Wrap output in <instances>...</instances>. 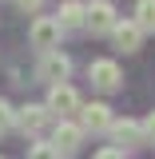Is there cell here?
<instances>
[{
  "mask_svg": "<svg viewBox=\"0 0 155 159\" xmlns=\"http://www.w3.org/2000/svg\"><path fill=\"white\" fill-rule=\"evenodd\" d=\"M28 40H32V48H36L40 56H48V52H60L64 28H60L56 16H36V20H32V28H28Z\"/></svg>",
  "mask_w": 155,
  "mask_h": 159,
  "instance_id": "6da1fadb",
  "label": "cell"
},
{
  "mask_svg": "<svg viewBox=\"0 0 155 159\" xmlns=\"http://www.w3.org/2000/svg\"><path fill=\"white\" fill-rule=\"evenodd\" d=\"M44 107H48L52 116H60V119H72L80 107H84V103H80V92L72 88V84H56V88H48Z\"/></svg>",
  "mask_w": 155,
  "mask_h": 159,
  "instance_id": "7a4b0ae2",
  "label": "cell"
},
{
  "mask_svg": "<svg viewBox=\"0 0 155 159\" xmlns=\"http://www.w3.org/2000/svg\"><path fill=\"white\" fill-rule=\"evenodd\" d=\"M88 80H92V88H99V92H119L123 88V72H119L116 60H107V56H99V60L88 64Z\"/></svg>",
  "mask_w": 155,
  "mask_h": 159,
  "instance_id": "3957f363",
  "label": "cell"
},
{
  "mask_svg": "<svg viewBox=\"0 0 155 159\" xmlns=\"http://www.w3.org/2000/svg\"><path fill=\"white\" fill-rule=\"evenodd\" d=\"M48 143L60 151V159H68V155H76V151H80V143H84V127H80L76 119H56Z\"/></svg>",
  "mask_w": 155,
  "mask_h": 159,
  "instance_id": "277c9868",
  "label": "cell"
},
{
  "mask_svg": "<svg viewBox=\"0 0 155 159\" xmlns=\"http://www.w3.org/2000/svg\"><path fill=\"white\" fill-rule=\"evenodd\" d=\"M68 76H72V60L64 56V52L40 56V64H36V80H40V84L56 88V84H68Z\"/></svg>",
  "mask_w": 155,
  "mask_h": 159,
  "instance_id": "5b68a950",
  "label": "cell"
},
{
  "mask_svg": "<svg viewBox=\"0 0 155 159\" xmlns=\"http://www.w3.org/2000/svg\"><path fill=\"white\" fill-rule=\"evenodd\" d=\"M116 4L112 0H92L88 4V20H84V28L92 32V36H112V28H116Z\"/></svg>",
  "mask_w": 155,
  "mask_h": 159,
  "instance_id": "8992f818",
  "label": "cell"
},
{
  "mask_svg": "<svg viewBox=\"0 0 155 159\" xmlns=\"http://www.w3.org/2000/svg\"><path fill=\"white\" fill-rule=\"evenodd\" d=\"M112 123H116V116H112V107L103 103V99H92V103H84L80 107V127H84V135L88 131H112Z\"/></svg>",
  "mask_w": 155,
  "mask_h": 159,
  "instance_id": "52a82bcc",
  "label": "cell"
},
{
  "mask_svg": "<svg viewBox=\"0 0 155 159\" xmlns=\"http://www.w3.org/2000/svg\"><path fill=\"white\" fill-rule=\"evenodd\" d=\"M16 123L24 135H44V127L52 123V111L44 103H24V107H16Z\"/></svg>",
  "mask_w": 155,
  "mask_h": 159,
  "instance_id": "ba28073f",
  "label": "cell"
},
{
  "mask_svg": "<svg viewBox=\"0 0 155 159\" xmlns=\"http://www.w3.org/2000/svg\"><path fill=\"white\" fill-rule=\"evenodd\" d=\"M112 147H119V151H127V147H139L143 143V127H139V119H116L112 123Z\"/></svg>",
  "mask_w": 155,
  "mask_h": 159,
  "instance_id": "9c48e42d",
  "label": "cell"
},
{
  "mask_svg": "<svg viewBox=\"0 0 155 159\" xmlns=\"http://www.w3.org/2000/svg\"><path fill=\"white\" fill-rule=\"evenodd\" d=\"M112 40H116V48L123 52H139V44H143V32H139L135 20H116V28H112Z\"/></svg>",
  "mask_w": 155,
  "mask_h": 159,
  "instance_id": "30bf717a",
  "label": "cell"
},
{
  "mask_svg": "<svg viewBox=\"0 0 155 159\" xmlns=\"http://www.w3.org/2000/svg\"><path fill=\"white\" fill-rule=\"evenodd\" d=\"M56 20H60L64 32H76V28H84V20H88V4H80V0H64L60 12H56Z\"/></svg>",
  "mask_w": 155,
  "mask_h": 159,
  "instance_id": "8fae6325",
  "label": "cell"
},
{
  "mask_svg": "<svg viewBox=\"0 0 155 159\" xmlns=\"http://www.w3.org/2000/svg\"><path fill=\"white\" fill-rule=\"evenodd\" d=\"M131 20L139 24V32H155V0H139Z\"/></svg>",
  "mask_w": 155,
  "mask_h": 159,
  "instance_id": "7c38bea8",
  "label": "cell"
},
{
  "mask_svg": "<svg viewBox=\"0 0 155 159\" xmlns=\"http://www.w3.org/2000/svg\"><path fill=\"white\" fill-rule=\"evenodd\" d=\"M28 159H60V151L48 139H36V143H28Z\"/></svg>",
  "mask_w": 155,
  "mask_h": 159,
  "instance_id": "4fadbf2b",
  "label": "cell"
},
{
  "mask_svg": "<svg viewBox=\"0 0 155 159\" xmlns=\"http://www.w3.org/2000/svg\"><path fill=\"white\" fill-rule=\"evenodd\" d=\"M12 127H16V107H12L8 99L0 96V135H8Z\"/></svg>",
  "mask_w": 155,
  "mask_h": 159,
  "instance_id": "5bb4252c",
  "label": "cell"
},
{
  "mask_svg": "<svg viewBox=\"0 0 155 159\" xmlns=\"http://www.w3.org/2000/svg\"><path fill=\"white\" fill-rule=\"evenodd\" d=\"M12 4H16L24 16H32V12H40V8H44V0H12Z\"/></svg>",
  "mask_w": 155,
  "mask_h": 159,
  "instance_id": "9a60e30c",
  "label": "cell"
},
{
  "mask_svg": "<svg viewBox=\"0 0 155 159\" xmlns=\"http://www.w3.org/2000/svg\"><path fill=\"white\" fill-rule=\"evenodd\" d=\"M139 127H143V143H155V111H151L147 119H143Z\"/></svg>",
  "mask_w": 155,
  "mask_h": 159,
  "instance_id": "2e32d148",
  "label": "cell"
},
{
  "mask_svg": "<svg viewBox=\"0 0 155 159\" xmlns=\"http://www.w3.org/2000/svg\"><path fill=\"white\" fill-rule=\"evenodd\" d=\"M92 159H127V155H123L119 147H99V151H96Z\"/></svg>",
  "mask_w": 155,
  "mask_h": 159,
  "instance_id": "e0dca14e",
  "label": "cell"
}]
</instances>
